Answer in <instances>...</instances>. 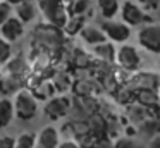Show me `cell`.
<instances>
[{"label": "cell", "mask_w": 160, "mask_h": 148, "mask_svg": "<svg viewBox=\"0 0 160 148\" xmlns=\"http://www.w3.org/2000/svg\"><path fill=\"white\" fill-rule=\"evenodd\" d=\"M26 88L24 84V79L18 78V76H11V74H4L2 78V86H0V91L4 93L5 96H11L16 95L19 89Z\"/></svg>", "instance_id": "obj_16"}, {"label": "cell", "mask_w": 160, "mask_h": 148, "mask_svg": "<svg viewBox=\"0 0 160 148\" xmlns=\"http://www.w3.org/2000/svg\"><path fill=\"white\" fill-rule=\"evenodd\" d=\"M102 31L105 33L107 40H112V41H126L129 36H131V26L126 24L124 21L119 23V21H105L102 24Z\"/></svg>", "instance_id": "obj_7"}, {"label": "cell", "mask_w": 160, "mask_h": 148, "mask_svg": "<svg viewBox=\"0 0 160 148\" xmlns=\"http://www.w3.org/2000/svg\"><path fill=\"white\" fill-rule=\"evenodd\" d=\"M57 148H79V146H78L76 141H69V140H67V141H64V143H59V145H57Z\"/></svg>", "instance_id": "obj_42"}, {"label": "cell", "mask_w": 160, "mask_h": 148, "mask_svg": "<svg viewBox=\"0 0 160 148\" xmlns=\"http://www.w3.org/2000/svg\"><path fill=\"white\" fill-rule=\"evenodd\" d=\"M134 102L152 109L153 105L158 103V93H157V89H136Z\"/></svg>", "instance_id": "obj_28"}, {"label": "cell", "mask_w": 160, "mask_h": 148, "mask_svg": "<svg viewBox=\"0 0 160 148\" xmlns=\"http://www.w3.org/2000/svg\"><path fill=\"white\" fill-rule=\"evenodd\" d=\"M38 7L48 24L64 28L67 17H69V10L64 5L62 0H38Z\"/></svg>", "instance_id": "obj_3"}, {"label": "cell", "mask_w": 160, "mask_h": 148, "mask_svg": "<svg viewBox=\"0 0 160 148\" xmlns=\"http://www.w3.org/2000/svg\"><path fill=\"white\" fill-rule=\"evenodd\" d=\"M126 83H128L134 91L136 89H158L160 88V74L150 72V71L136 72V74H132Z\"/></svg>", "instance_id": "obj_5"}, {"label": "cell", "mask_w": 160, "mask_h": 148, "mask_svg": "<svg viewBox=\"0 0 160 148\" xmlns=\"http://www.w3.org/2000/svg\"><path fill=\"white\" fill-rule=\"evenodd\" d=\"M29 89L36 96V100H48L52 96H55V93H57L50 79H38Z\"/></svg>", "instance_id": "obj_15"}, {"label": "cell", "mask_w": 160, "mask_h": 148, "mask_svg": "<svg viewBox=\"0 0 160 148\" xmlns=\"http://www.w3.org/2000/svg\"><path fill=\"white\" fill-rule=\"evenodd\" d=\"M136 126H138V134H141V136H145V138H153L157 133H160V120L153 115L143 119L141 122H138Z\"/></svg>", "instance_id": "obj_21"}, {"label": "cell", "mask_w": 160, "mask_h": 148, "mask_svg": "<svg viewBox=\"0 0 160 148\" xmlns=\"http://www.w3.org/2000/svg\"><path fill=\"white\" fill-rule=\"evenodd\" d=\"M100 14L105 19H112L119 12V0H97Z\"/></svg>", "instance_id": "obj_29"}, {"label": "cell", "mask_w": 160, "mask_h": 148, "mask_svg": "<svg viewBox=\"0 0 160 148\" xmlns=\"http://www.w3.org/2000/svg\"><path fill=\"white\" fill-rule=\"evenodd\" d=\"M16 140L11 136H2L0 138V148H14Z\"/></svg>", "instance_id": "obj_40"}, {"label": "cell", "mask_w": 160, "mask_h": 148, "mask_svg": "<svg viewBox=\"0 0 160 148\" xmlns=\"http://www.w3.org/2000/svg\"><path fill=\"white\" fill-rule=\"evenodd\" d=\"M53 64L52 62V54L42 48H33V54L29 57V65H31V72H38L43 67Z\"/></svg>", "instance_id": "obj_14"}, {"label": "cell", "mask_w": 160, "mask_h": 148, "mask_svg": "<svg viewBox=\"0 0 160 148\" xmlns=\"http://www.w3.org/2000/svg\"><path fill=\"white\" fill-rule=\"evenodd\" d=\"M50 81H52L53 88H55L57 93H66L71 89V86H72V78H71V74L67 71H60V69H57L55 74L50 78Z\"/></svg>", "instance_id": "obj_19"}, {"label": "cell", "mask_w": 160, "mask_h": 148, "mask_svg": "<svg viewBox=\"0 0 160 148\" xmlns=\"http://www.w3.org/2000/svg\"><path fill=\"white\" fill-rule=\"evenodd\" d=\"M139 3L148 10H155V9H158L160 0H139Z\"/></svg>", "instance_id": "obj_39"}, {"label": "cell", "mask_w": 160, "mask_h": 148, "mask_svg": "<svg viewBox=\"0 0 160 148\" xmlns=\"http://www.w3.org/2000/svg\"><path fill=\"white\" fill-rule=\"evenodd\" d=\"M33 48H42L50 54H59V50L66 43V33L62 28L53 26V24H40L33 29L31 34Z\"/></svg>", "instance_id": "obj_1"}, {"label": "cell", "mask_w": 160, "mask_h": 148, "mask_svg": "<svg viewBox=\"0 0 160 148\" xmlns=\"http://www.w3.org/2000/svg\"><path fill=\"white\" fill-rule=\"evenodd\" d=\"M138 41L145 50L160 54V26L158 24H148L141 28L138 34Z\"/></svg>", "instance_id": "obj_4"}, {"label": "cell", "mask_w": 160, "mask_h": 148, "mask_svg": "<svg viewBox=\"0 0 160 148\" xmlns=\"http://www.w3.org/2000/svg\"><path fill=\"white\" fill-rule=\"evenodd\" d=\"M12 16V3H9L7 0H0V24L5 19Z\"/></svg>", "instance_id": "obj_37"}, {"label": "cell", "mask_w": 160, "mask_h": 148, "mask_svg": "<svg viewBox=\"0 0 160 148\" xmlns=\"http://www.w3.org/2000/svg\"><path fill=\"white\" fill-rule=\"evenodd\" d=\"M14 10H16V16H18L22 23H29V21H33L36 16V5L31 0H24V2L16 3Z\"/></svg>", "instance_id": "obj_24"}, {"label": "cell", "mask_w": 160, "mask_h": 148, "mask_svg": "<svg viewBox=\"0 0 160 148\" xmlns=\"http://www.w3.org/2000/svg\"><path fill=\"white\" fill-rule=\"evenodd\" d=\"M128 109H126V112H128V119L131 120L132 124H138L141 122L143 119H146V117L152 115V112H150L148 107L141 105V103L138 102H131L129 105H126Z\"/></svg>", "instance_id": "obj_20"}, {"label": "cell", "mask_w": 160, "mask_h": 148, "mask_svg": "<svg viewBox=\"0 0 160 148\" xmlns=\"http://www.w3.org/2000/svg\"><path fill=\"white\" fill-rule=\"evenodd\" d=\"M88 126H90V133L95 134L97 138L107 136V117L102 112H95L88 117Z\"/></svg>", "instance_id": "obj_17"}, {"label": "cell", "mask_w": 160, "mask_h": 148, "mask_svg": "<svg viewBox=\"0 0 160 148\" xmlns=\"http://www.w3.org/2000/svg\"><path fill=\"white\" fill-rule=\"evenodd\" d=\"M150 112H152L153 117H157V119L160 120V105H158V103H157V105H153L152 109H150Z\"/></svg>", "instance_id": "obj_43"}, {"label": "cell", "mask_w": 160, "mask_h": 148, "mask_svg": "<svg viewBox=\"0 0 160 148\" xmlns=\"http://www.w3.org/2000/svg\"><path fill=\"white\" fill-rule=\"evenodd\" d=\"M9 3H12V5H16V3H19V2H24V0H7Z\"/></svg>", "instance_id": "obj_44"}, {"label": "cell", "mask_w": 160, "mask_h": 148, "mask_svg": "<svg viewBox=\"0 0 160 148\" xmlns=\"http://www.w3.org/2000/svg\"><path fill=\"white\" fill-rule=\"evenodd\" d=\"M14 119V103L9 96L0 98V129H4Z\"/></svg>", "instance_id": "obj_25"}, {"label": "cell", "mask_w": 160, "mask_h": 148, "mask_svg": "<svg viewBox=\"0 0 160 148\" xmlns=\"http://www.w3.org/2000/svg\"><path fill=\"white\" fill-rule=\"evenodd\" d=\"M35 138L36 134L33 133H24L16 140L14 148H35Z\"/></svg>", "instance_id": "obj_33"}, {"label": "cell", "mask_w": 160, "mask_h": 148, "mask_svg": "<svg viewBox=\"0 0 160 148\" xmlns=\"http://www.w3.org/2000/svg\"><path fill=\"white\" fill-rule=\"evenodd\" d=\"M12 57V47H11V41L4 40L0 36V67H4L5 62Z\"/></svg>", "instance_id": "obj_31"}, {"label": "cell", "mask_w": 160, "mask_h": 148, "mask_svg": "<svg viewBox=\"0 0 160 148\" xmlns=\"http://www.w3.org/2000/svg\"><path fill=\"white\" fill-rule=\"evenodd\" d=\"M150 145H148V148H160V133H157L153 138H150Z\"/></svg>", "instance_id": "obj_41"}, {"label": "cell", "mask_w": 160, "mask_h": 148, "mask_svg": "<svg viewBox=\"0 0 160 148\" xmlns=\"http://www.w3.org/2000/svg\"><path fill=\"white\" fill-rule=\"evenodd\" d=\"M24 34V23L18 16H11L0 24V36L7 41H16Z\"/></svg>", "instance_id": "obj_8"}, {"label": "cell", "mask_w": 160, "mask_h": 148, "mask_svg": "<svg viewBox=\"0 0 160 148\" xmlns=\"http://www.w3.org/2000/svg\"><path fill=\"white\" fill-rule=\"evenodd\" d=\"M121 16H122V21L129 26H139V24L145 21V14L143 10L139 9L136 3L132 2H124V5L121 7Z\"/></svg>", "instance_id": "obj_13"}, {"label": "cell", "mask_w": 160, "mask_h": 148, "mask_svg": "<svg viewBox=\"0 0 160 148\" xmlns=\"http://www.w3.org/2000/svg\"><path fill=\"white\" fill-rule=\"evenodd\" d=\"M16 98L12 100L14 103V115L19 120H31L38 114V100L31 93V89L22 88L16 93Z\"/></svg>", "instance_id": "obj_2"}, {"label": "cell", "mask_w": 160, "mask_h": 148, "mask_svg": "<svg viewBox=\"0 0 160 148\" xmlns=\"http://www.w3.org/2000/svg\"><path fill=\"white\" fill-rule=\"evenodd\" d=\"M67 115L71 117V120H88V117H90L91 114L86 110L81 96L74 95L72 98H71V107H69V114H67Z\"/></svg>", "instance_id": "obj_18"}, {"label": "cell", "mask_w": 160, "mask_h": 148, "mask_svg": "<svg viewBox=\"0 0 160 148\" xmlns=\"http://www.w3.org/2000/svg\"><path fill=\"white\" fill-rule=\"evenodd\" d=\"M71 88L76 96H91L97 91H100V83H98V79L95 81L90 76H84V78H78Z\"/></svg>", "instance_id": "obj_11"}, {"label": "cell", "mask_w": 160, "mask_h": 148, "mask_svg": "<svg viewBox=\"0 0 160 148\" xmlns=\"http://www.w3.org/2000/svg\"><path fill=\"white\" fill-rule=\"evenodd\" d=\"M69 107H71V98L67 96H52L48 98L45 105V114L50 117L52 120H57V119H62L69 114Z\"/></svg>", "instance_id": "obj_9"}, {"label": "cell", "mask_w": 160, "mask_h": 148, "mask_svg": "<svg viewBox=\"0 0 160 148\" xmlns=\"http://www.w3.org/2000/svg\"><path fill=\"white\" fill-rule=\"evenodd\" d=\"M112 93H114V100L119 103V105H129L131 102H134L136 91L128 84V83H124V84L117 86V88H115Z\"/></svg>", "instance_id": "obj_26"}, {"label": "cell", "mask_w": 160, "mask_h": 148, "mask_svg": "<svg viewBox=\"0 0 160 148\" xmlns=\"http://www.w3.org/2000/svg\"><path fill=\"white\" fill-rule=\"evenodd\" d=\"M97 140H98V138L95 136V134L88 133V134H84V136H79V138H78L76 143H78V146H79V148H95Z\"/></svg>", "instance_id": "obj_35"}, {"label": "cell", "mask_w": 160, "mask_h": 148, "mask_svg": "<svg viewBox=\"0 0 160 148\" xmlns=\"http://www.w3.org/2000/svg\"><path fill=\"white\" fill-rule=\"evenodd\" d=\"M79 34L88 45H97V43H102V41L107 40V36L102 31V28H97V26H83Z\"/></svg>", "instance_id": "obj_23"}, {"label": "cell", "mask_w": 160, "mask_h": 148, "mask_svg": "<svg viewBox=\"0 0 160 148\" xmlns=\"http://www.w3.org/2000/svg\"><path fill=\"white\" fill-rule=\"evenodd\" d=\"M90 3L91 0H72V3L69 5V14H86Z\"/></svg>", "instance_id": "obj_34"}, {"label": "cell", "mask_w": 160, "mask_h": 148, "mask_svg": "<svg viewBox=\"0 0 160 148\" xmlns=\"http://www.w3.org/2000/svg\"><path fill=\"white\" fill-rule=\"evenodd\" d=\"M93 57L102 59V60L114 62L115 60V48H114V45L108 43L107 40L102 41V43L93 45Z\"/></svg>", "instance_id": "obj_27"}, {"label": "cell", "mask_w": 160, "mask_h": 148, "mask_svg": "<svg viewBox=\"0 0 160 148\" xmlns=\"http://www.w3.org/2000/svg\"><path fill=\"white\" fill-rule=\"evenodd\" d=\"M158 105H160V95H158Z\"/></svg>", "instance_id": "obj_46"}, {"label": "cell", "mask_w": 160, "mask_h": 148, "mask_svg": "<svg viewBox=\"0 0 160 148\" xmlns=\"http://www.w3.org/2000/svg\"><path fill=\"white\" fill-rule=\"evenodd\" d=\"M91 62H93V55L86 54V52H83V50H76V52H74L72 65L76 69H90L91 67Z\"/></svg>", "instance_id": "obj_30"}, {"label": "cell", "mask_w": 160, "mask_h": 148, "mask_svg": "<svg viewBox=\"0 0 160 148\" xmlns=\"http://www.w3.org/2000/svg\"><path fill=\"white\" fill-rule=\"evenodd\" d=\"M95 148H115V143H112L110 138L107 136H102L97 140V145H95Z\"/></svg>", "instance_id": "obj_38"}, {"label": "cell", "mask_w": 160, "mask_h": 148, "mask_svg": "<svg viewBox=\"0 0 160 148\" xmlns=\"http://www.w3.org/2000/svg\"><path fill=\"white\" fill-rule=\"evenodd\" d=\"M2 78H4V74H2V72H0V86H2Z\"/></svg>", "instance_id": "obj_45"}, {"label": "cell", "mask_w": 160, "mask_h": 148, "mask_svg": "<svg viewBox=\"0 0 160 148\" xmlns=\"http://www.w3.org/2000/svg\"><path fill=\"white\" fill-rule=\"evenodd\" d=\"M84 21H86V16H84V14H69V17H67L66 24H64V28H62L64 33H66L67 36L78 34L81 29H83Z\"/></svg>", "instance_id": "obj_22"}, {"label": "cell", "mask_w": 160, "mask_h": 148, "mask_svg": "<svg viewBox=\"0 0 160 148\" xmlns=\"http://www.w3.org/2000/svg\"><path fill=\"white\" fill-rule=\"evenodd\" d=\"M5 74L11 76H18L21 79H26L29 74H31V65L26 60L22 55H16V57H11L7 62H5Z\"/></svg>", "instance_id": "obj_10"}, {"label": "cell", "mask_w": 160, "mask_h": 148, "mask_svg": "<svg viewBox=\"0 0 160 148\" xmlns=\"http://www.w3.org/2000/svg\"><path fill=\"white\" fill-rule=\"evenodd\" d=\"M115 148H143L141 143H138L136 140H132V138H119L117 141H115Z\"/></svg>", "instance_id": "obj_36"}, {"label": "cell", "mask_w": 160, "mask_h": 148, "mask_svg": "<svg viewBox=\"0 0 160 148\" xmlns=\"http://www.w3.org/2000/svg\"><path fill=\"white\" fill-rule=\"evenodd\" d=\"M115 60H117L119 67L124 71H136L141 65V57H139L138 50L131 45H124L119 48V52L115 54Z\"/></svg>", "instance_id": "obj_6"}, {"label": "cell", "mask_w": 160, "mask_h": 148, "mask_svg": "<svg viewBox=\"0 0 160 148\" xmlns=\"http://www.w3.org/2000/svg\"><path fill=\"white\" fill-rule=\"evenodd\" d=\"M59 145V131L53 126H47L36 134L35 148H57Z\"/></svg>", "instance_id": "obj_12"}, {"label": "cell", "mask_w": 160, "mask_h": 148, "mask_svg": "<svg viewBox=\"0 0 160 148\" xmlns=\"http://www.w3.org/2000/svg\"><path fill=\"white\" fill-rule=\"evenodd\" d=\"M122 131V126L117 117H107V136L108 138H117Z\"/></svg>", "instance_id": "obj_32"}]
</instances>
